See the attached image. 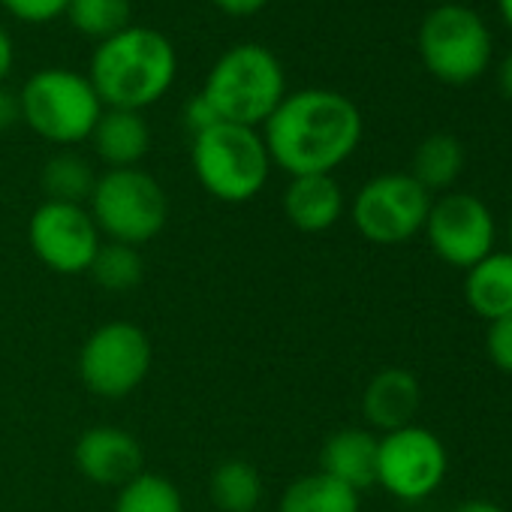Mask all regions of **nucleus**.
Returning <instances> with one entry per match:
<instances>
[{
  "mask_svg": "<svg viewBox=\"0 0 512 512\" xmlns=\"http://www.w3.org/2000/svg\"><path fill=\"white\" fill-rule=\"evenodd\" d=\"M359 106L329 88H305L287 94L272 118L263 124V139L272 166L290 178L332 175L344 166L362 142Z\"/></svg>",
  "mask_w": 512,
  "mask_h": 512,
  "instance_id": "1",
  "label": "nucleus"
},
{
  "mask_svg": "<svg viewBox=\"0 0 512 512\" xmlns=\"http://www.w3.org/2000/svg\"><path fill=\"white\" fill-rule=\"evenodd\" d=\"M178 76V55L166 34L154 28H124L97 43L88 79L106 109L142 112L166 97Z\"/></svg>",
  "mask_w": 512,
  "mask_h": 512,
  "instance_id": "2",
  "label": "nucleus"
},
{
  "mask_svg": "<svg viewBox=\"0 0 512 512\" xmlns=\"http://www.w3.org/2000/svg\"><path fill=\"white\" fill-rule=\"evenodd\" d=\"M226 124L263 127L287 97V76L275 52L256 43L223 52L199 91Z\"/></svg>",
  "mask_w": 512,
  "mask_h": 512,
  "instance_id": "3",
  "label": "nucleus"
},
{
  "mask_svg": "<svg viewBox=\"0 0 512 512\" xmlns=\"http://www.w3.org/2000/svg\"><path fill=\"white\" fill-rule=\"evenodd\" d=\"M190 160L199 184L214 199L229 205H241L260 196L272 172V157L263 133L226 121L193 136Z\"/></svg>",
  "mask_w": 512,
  "mask_h": 512,
  "instance_id": "4",
  "label": "nucleus"
},
{
  "mask_svg": "<svg viewBox=\"0 0 512 512\" xmlns=\"http://www.w3.org/2000/svg\"><path fill=\"white\" fill-rule=\"evenodd\" d=\"M19 103L22 121L40 139L61 148L88 142L106 109L88 76L58 67L34 73L19 91Z\"/></svg>",
  "mask_w": 512,
  "mask_h": 512,
  "instance_id": "5",
  "label": "nucleus"
},
{
  "mask_svg": "<svg viewBox=\"0 0 512 512\" xmlns=\"http://www.w3.org/2000/svg\"><path fill=\"white\" fill-rule=\"evenodd\" d=\"M88 211L100 235L118 244L142 247L163 232L169 220V196L160 181L139 166L109 169L97 175Z\"/></svg>",
  "mask_w": 512,
  "mask_h": 512,
  "instance_id": "6",
  "label": "nucleus"
},
{
  "mask_svg": "<svg viewBox=\"0 0 512 512\" xmlns=\"http://www.w3.org/2000/svg\"><path fill=\"white\" fill-rule=\"evenodd\" d=\"M419 58L437 82L467 85L491 64V31L470 7H434L419 25Z\"/></svg>",
  "mask_w": 512,
  "mask_h": 512,
  "instance_id": "7",
  "label": "nucleus"
},
{
  "mask_svg": "<svg viewBox=\"0 0 512 512\" xmlns=\"http://www.w3.org/2000/svg\"><path fill=\"white\" fill-rule=\"evenodd\" d=\"M431 193L410 172H383L353 196V226L371 244H404L425 229Z\"/></svg>",
  "mask_w": 512,
  "mask_h": 512,
  "instance_id": "8",
  "label": "nucleus"
},
{
  "mask_svg": "<svg viewBox=\"0 0 512 512\" xmlns=\"http://www.w3.org/2000/svg\"><path fill=\"white\" fill-rule=\"evenodd\" d=\"M151 338L136 323H106L88 335L79 353V377L88 392L121 401L133 395L151 374Z\"/></svg>",
  "mask_w": 512,
  "mask_h": 512,
  "instance_id": "9",
  "label": "nucleus"
},
{
  "mask_svg": "<svg viewBox=\"0 0 512 512\" xmlns=\"http://www.w3.org/2000/svg\"><path fill=\"white\" fill-rule=\"evenodd\" d=\"M449 473V452L443 440L422 425H404L380 434L377 485L401 503L428 500Z\"/></svg>",
  "mask_w": 512,
  "mask_h": 512,
  "instance_id": "10",
  "label": "nucleus"
},
{
  "mask_svg": "<svg viewBox=\"0 0 512 512\" xmlns=\"http://www.w3.org/2000/svg\"><path fill=\"white\" fill-rule=\"evenodd\" d=\"M422 232L437 253V260L467 272L494 250L497 226L491 208L479 196L449 190L440 199H431Z\"/></svg>",
  "mask_w": 512,
  "mask_h": 512,
  "instance_id": "11",
  "label": "nucleus"
},
{
  "mask_svg": "<svg viewBox=\"0 0 512 512\" xmlns=\"http://www.w3.org/2000/svg\"><path fill=\"white\" fill-rule=\"evenodd\" d=\"M28 241L37 260L58 275H88L100 250V229L88 205L43 202L28 220Z\"/></svg>",
  "mask_w": 512,
  "mask_h": 512,
  "instance_id": "12",
  "label": "nucleus"
},
{
  "mask_svg": "<svg viewBox=\"0 0 512 512\" xmlns=\"http://www.w3.org/2000/svg\"><path fill=\"white\" fill-rule=\"evenodd\" d=\"M73 461L88 482L121 488L142 473L145 452L136 434H130L127 428L94 425L76 440Z\"/></svg>",
  "mask_w": 512,
  "mask_h": 512,
  "instance_id": "13",
  "label": "nucleus"
},
{
  "mask_svg": "<svg viewBox=\"0 0 512 512\" xmlns=\"http://www.w3.org/2000/svg\"><path fill=\"white\" fill-rule=\"evenodd\" d=\"M422 407V386L404 368L377 371L362 392V413L371 431L389 434L404 425H413Z\"/></svg>",
  "mask_w": 512,
  "mask_h": 512,
  "instance_id": "14",
  "label": "nucleus"
},
{
  "mask_svg": "<svg viewBox=\"0 0 512 512\" xmlns=\"http://www.w3.org/2000/svg\"><path fill=\"white\" fill-rule=\"evenodd\" d=\"M377 449L380 434L371 428H341L323 443L320 470L362 494L377 485Z\"/></svg>",
  "mask_w": 512,
  "mask_h": 512,
  "instance_id": "15",
  "label": "nucleus"
},
{
  "mask_svg": "<svg viewBox=\"0 0 512 512\" xmlns=\"http://www.w3.org/2000/svg\"><path fill=\"white\" fill-rule=\"evenodd\" d=\"M284 214L299 232L332 229L347 208L344 190L335 175H299L284 190Z\"/></svg>",
  "mask_w": 512,
  "mask_h": 512,
  "instance_id": "16",
  "label": "nucleus"
},
{
  "mask_svg": "<svg viewBox=\"0 0 512 512\" xmlns=\"http://www.w3.org/2000/svg\"><path fill=\"white\" fill-rule=\"evenodd\" d=\"M91 145L109 169H133L151 148V127L142 112L103 109L91 133Z\"/></svg>",
  "mask_w": 512,
  "mask_h": 512,
  "instance_id": "17",
  "label": "nucleus"
},
{
  "mask_svg": "<svg viewBox=\"0 0 512 512\" xmlns=\"http://www.w3.org/2000/svg\"><path fill=\"white\" fill-rule=\"evenodd\" d=\"M464 302L485 323L512 314V250H491L464 272Z\"/></svg>",
  "mask_w": 512,
  "mask_h": 512,
  "instance_id": "18",
  "label": "nucleus"
},
{
  "mask_svg": "<svg viewBox=\"0 0 512 512\" xmlns=\"http://www.w3.org/2000/svg\"><path fill=\"white\" fill-rule=\"evenodd\" d=\"M359 509H362V494L326 476L323 470L293 479L278 503V512H359Z\"/></svg>",
  "mask_w": 512,
  "mask_h": 512,
  "instance_id": "19",
  "label": "nucleus"
},
{
  "mask_svg": "<svg viewBox=\"0 0 512 512\" xmlns=\"http://www.w3.org/2000/svg\"><path fill=\"white\" fill-rule=\"evenodd\" d=\"M464 172V148L452 133H431L413 151L410 175L428 190H449Z\"/></svg>",
  "mask_w": 512,
  "mask_h": 512,
  "instance_id": "20",
  "label": "nucleus"
},
{
  "mask_svg": "<svg viewBox=\"0 0 512 512\" xmlns=\"http://www.w3.org/2000/svg\"><path fill=\"white\" fill-rule=\"evenodd\" d=\"M208 494L220 512H256L263 500V476L250 461L229 458L211 470Z\"/></svg>",
  "mask_w": 512,
  "mask_h": 512,
  "instance_id": "21",
  "label": "nucleus"
},
{
  "mask_svg": "<svg viewBox=\"0 0 512 512\" xmlns=\"http://www.w3.org/2000/svg\"><path fill=\"white\" fill-rule=\"evenodd\" d=\"M43 190L49 202H70V205H85L94 193L97 172L94 166L73 151H61L43 166Z\"/></svg>",
  "mask_w": 512,
  "mask_h": 512,
  "instance_id": "22",
  "label": "nucleus"
},
{
  "mask_svg": "<svg viewBox=\"0 0 512 512\" xmlns=\"http://www.w3.org/2000/svg\"><path fill=\"white\" fill-rule=\"evenodd\" d=\"M88 275L106 293H133L145 278V260H142L139 247L106 241V244H100Z\"/></svg>",
  "mask_w": 512,
  "mask_h": 512,
  "instance_id": "23",
  "label": "nucleus"
},
{
  "mask_svg": "<svg viewBox=\"0 0 512 512\" xmlns=\"http://www.w3.org/2000/svg\"><path fill=\"white\" fill-rule=\"evenodd\" d=\"M112 512H184V497L169 476L142 470L118 488Z\"/></svg>",
  "mask_w": 512,
  "mask_h": 512,
  "instance_id": "24",
  "label": "nucleus"
},
{
  "mask_svg": "<svg viewBox=\"0 0 512 512\" xmlns=\"http://www.w3.org/2000/svg\"><path fill=\"white\" fill-rule=\"evenodd\" d=\"M64 16L79 34L103 43L130 28V0H70Z\"/></svg>",
  "mask_w": 512,
  "mask_h": 512,
  "instance_id": "25",
  "label": "nucleus"
},
{
  "mask_svg": "<svg viewBox=\"0 0 512 512\" xmlns=\"http://www.w3.org/2000/svg\"><path fill=\"white\" fill-rule=\"evenodd\" d=\"M67 4L70 0H0V7L10 16L28 25H46L52 19H61L67 13Z\"/></svg>",
  "mask_w": 512,
  "mask_h": 512,
  "instance_id": "26",
  "label": "nucleus"
},
{
  "mask_svg": "<svg viewBox=\"0 0 512 512\" xmlns=\"http://www.w3.org/2000/svg\"><path fill=\"white\" fill-rule=\"evenodd\" d=\"M485 350H488L491 365L512 377V314L497 323H488Z\"/></svg>",
  "mask_w": 512,
  "mask_h": 512,
  "instance_id": "27",
  "label": "nucleus"
},
{
  "mask_svg": "<svg viewBox=\"0 0 512 512\" xmlns=\"http://www.w3.org/2000/svg\"><path fill=\"white\" fill-rule=\"evenodd\" d=\"M184 124H187L190 136H199V133H205L208 127L220 124V118L214 115V109L208 106V100H205L202 94H196V97H190L187 106H184Z\"/></svg>",
  "mask_w": 512,
  "mask_h": 512,
  "instance_id": "28",
  "label": "nucleus"
},
{
  "mask_svg": "<svg viewBox=\"0 0 512 512\" xmlns=\"http://www.w3.org/2000/svg\"><path fill=\"white\" fill-rule=\"evenodd\" d=\"M211 4L220 10V13H226V16H232V19H247V16H256L260 13L269 0H211Z\"/></svg>",
  "mask_w": 512,
  "mask_h": 512,
  "instance_id": "29",
  "label": "nucleus"
},
{
  "mask_svg": "<svg viewBox=\"0 0 512 512\" xmlns=\"http://www.w3.org/2000/svg\"><path fill=\"white\" fill-rule=\"evenodd\" d=\"M22 121V103H19V94L7 91L0 85V130H10Z\"/></svg>",
  "mask_w": 512,
  "mask_h": 512,
  "instance_id": "30",
  "label": "nucleus"
},
{
  "mask_svg": "<svg viewBox=\"0 0 512 512\" xmlns=\"http://www.w3.org/2000/svg\"><path fill=\"white\" fill-rule=\"evenodd\" d=\"M13 64H16V46H13V37L10 31L0 25V85H4L13 73Z\"/></svg>",
  "mask_w": 512,
  "mask_h": 512,
  "instance_id": "31",
  "label": "nucleus"
},
{
  "mask_svg": "<svg viewBox=\"0 0 512 512\" xmlns=\"http://www.w3.org/2000/svg\"><path fill=\"white\" fill-rule=\"evenodd\" d=\"M500 91H503V97L506 100H512V52L500 61Z\"/></svg>",
  "mask_w": 512,
  "mask_h": 512,
  "instance_id": "32",
  "label": "nucleus"
},
{
  "mask_svg": "<svg viewBox=\"0 0 512 512\" xmlns=\"http://www.w3.org/2000/svg\"><path fill=\"white\" fill-rule=\"evenodd\" d=\"M452 512H506V509H500V506L491 503V500H464V503H458Z\"/></svg>",
  "mask_w": 512,
  "mask_h": 512,
  "instance_id": "33",
  "label": "nucleus"
},
{
  "mask_svg": "<svg viewBox=\"0 0 512 512\" xmlns=\"http://www.w3.org/2000/svg\"><path fill=\"white\" fill-rule=\"evenodd\" d=\"M497 7H500V16H503V22L512 28V0H497Z\"/></svg>",
  "mask_w": 512,
  "mask_h": 512,
  "instance_id": "34",
  "label": "nucleus"
},
{
  "mask_svg": "<svg viewBox=\"0 0 512 512\" xmlns=\"http://www.w3.org/2000/svg\"><path fill=\"white\" fill-rule=\"evenodd\" d=\"M509 250H512V214H509Z\"/></svg>",
  "mask_w": 512,
  "mask_h": 512,
  "instance_id": "35",
  "label": "nucleus"
}]
</instances>
